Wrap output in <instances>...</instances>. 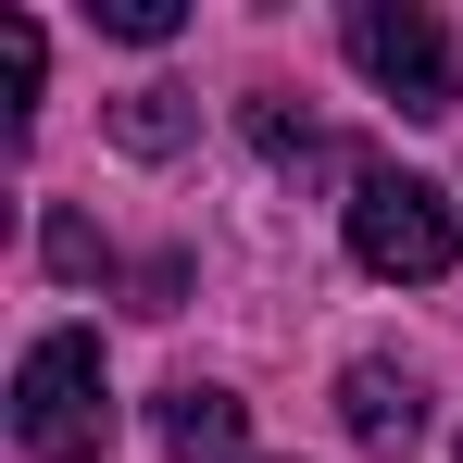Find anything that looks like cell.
Wrapping results in <instances>:
<instances>
[{
  "label": "cell",
  "instance_id": "6da1fadb",
  "mask_svg": "<svg viewBox=\"0 0 463 463\" xmlns=\"http://www.w3.org/2000/svg\"><path fill=\"white\" fill-rule=\"evenodd\" d=\"M13 439H25V463H100L113 451V376H100L88 326H51L13 364Z\"/></svg>",
  "mask_w": 463,
  "mask_h": 463
},
{
  "label": "cell",
  "instance_id": "7a4b0ae2",
  "mask_svg": "<svg viewBox=\"0 0 463 463\" xmlns=\"http://www.w3.org/2000/svg\"><path fill=\"white\" fill-rule=\"evenodd\" d=\"M451 250H463V226H451V201H439L426 175H401V163H376V175L351 188V263H364V276H401V288H439V276H451Z\"/></svg>",
  "mask_w": 463,
  "mask_h": 463
},
{
  "label": "cell",
  "instance_id": "3957f363",
  "mask_svg": "<svg viewBox=\"0 0 463 463\" xmlns=\"http://www.w3.org/2000/svg\"><path fill=\"white\" fill-rule=\"evenodd\" d=\"M351 63H364L401 113H426V126L463 100V76H451V25H439L426 0H364V13H351Z\"/></svg>",
  "mask_w": 463,
  "mask_h": 463
},
{
  "label": "cell",
  "instance_id": "277c9868",
  "mask_svg": "<svg viewBox=\"0 0 463 463\" xmlns=\"http://www.w3.org/2000/svg\"><path fill=\"white\" fill-rule=\"evenodd\" d=\"M163 451H175V463H238V451H250V413H238L226 388L188 376V388H163Z\"/></svg>",
  "mask_w": 463,
  "mask_h": 463
},
{
  "label": "cell",
  "instance_id": "5b68a950",
  "mask_svg": "<svg viewBox=\"0 0 463 463\" xmlns=\"http://www.w3.org/2000/svg\"><path fill=\"white\" fill-rule=\"evenodd\" d=\"M338 413H351L364 451H413V426H426V401H413L401 364H351V376H338Z\"/></svg>",
  "mask_w": 463,
  "mask_h": 463
},
{
  "label": "cell",
  "instance_id": "8992f818",
  "mask_svg": "<svg viewBox=\"0 0 463 463\" xmlns=\"http://www.w3.org/2000/svg\"><path fill=\"white\" fill-rule=\"evenodd\" d=\"M113 138H126L138 163H163L175 138H188V100H175V88H138V100H113Z\"/></svg>",
  "mask_w": 463,
  "mask_h": 463
},
{
  "label": "cell",
  "instance_id": "52a82bcc",
  "mask_svg": "<svg viewBox=\"0 0 463 463\" xmlns=\"http://www.w3.org/2000/svg\"><path fill=\"white\" fill-rule=\"evenodd\" d=\"M88 13H100V25H113V38H138V51H163V38H175V25H188V13H175V0H88Z\"/></svg>",
  "mask_w": 463,
  "mask_h": 463
},
{
  "label": "cell",
  "instance_id": "ba28073f",
  "mask_svg": "<svg viewBox=\"0 0 463 463\" xmlns=\"http://www.w3.org/2000/svg\"><path fill=\"white\" fill-rule=\"evenodd\" d=\"M51 263H63V276H100V238H88L76 213H51Z\"/></svg>",
  "mask_w": 463,
  "mask_h": 463
}]
</instances>
